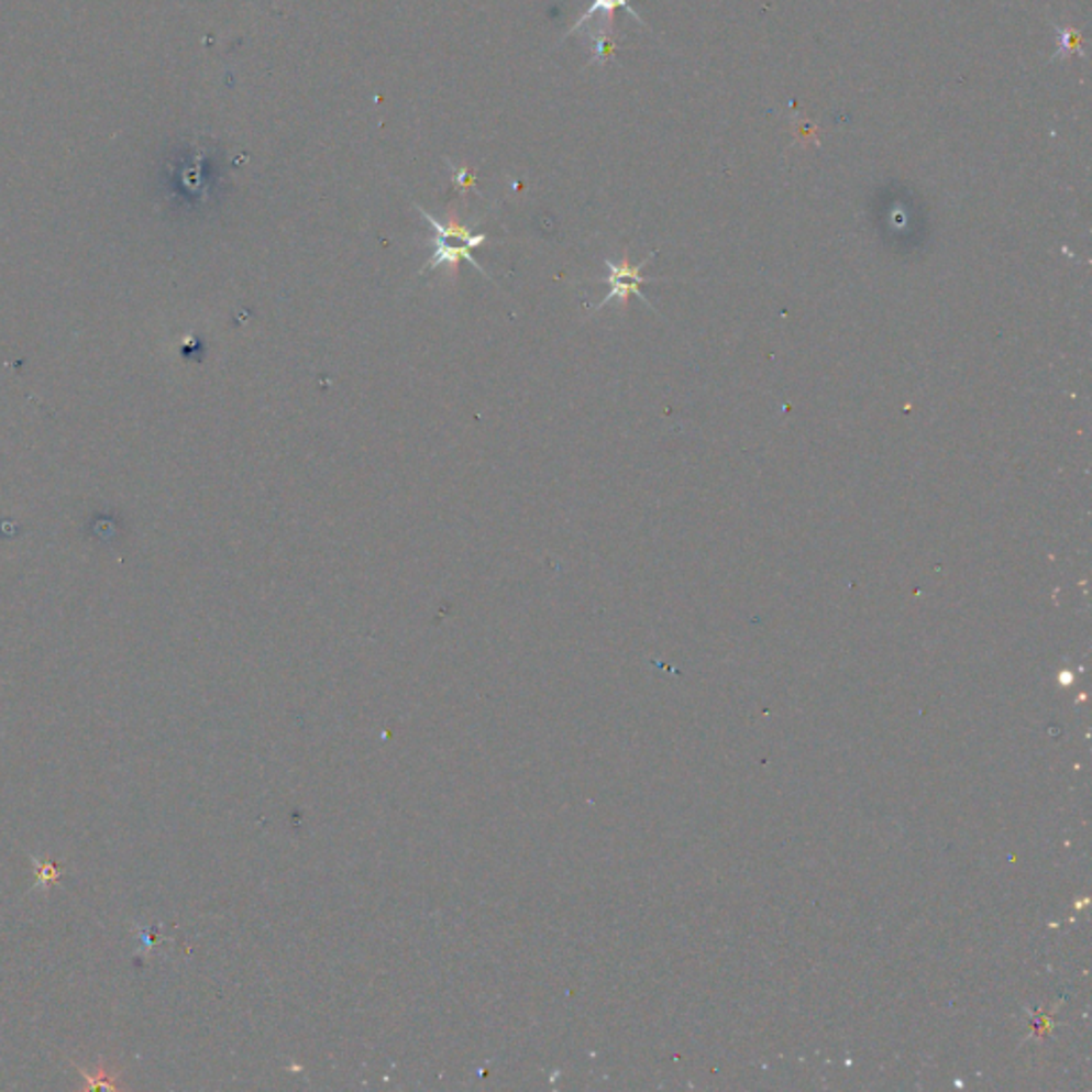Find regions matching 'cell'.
Listing matches in <instances>:
<instances>
[{
	"label": "cell",
	"mask_w": 1092,
	"mask_h": 1092,
	"mask_svg": "<svg viewBox=\"0 0 1092 1092\" xmlns=\"http://www.w3.org/2000/svg\"><path fill=\"white\" fill-rule=\"evenodd\" d=\"M417 210L423 213L424 220L429 222V227L433 231V238L429 240V244L433 247V254L424 263L423 272L433 269V267H440V265H449V267H453L457 272L459 263L461 261H467L472 267H476L481 274L487 276V272L474 258V250L483 246V244H489L492 242L489 235L474 233L470 227H465L463 222H459L457 216L453 212H451L449 222L442 224L431 213L424 212L423 208L417 206Z\"/></svg>",
	"instance_id": "6da1fadb"
},
{
	"label": "cell",
	"mask_w": 1092,
	"mask_h": 1092,
	"mask_svg": "<svg viewBox=\"0 0 1092 1092\" xmlns=\"http://www.w3.org/2000/svg\"><path fill=\"white\" fill-rule=\"evenodd\" d=\"M653 254H655V252H653ZM653 254H651V256H653ZM651 256H647L640 265H632L628 256H624V261H619V263L606 261V267H608V278H606V283L610 284V290H608V295H606V297L599 301L598 306H596V310H602V308H604L606 304H610V301H619V304H624V306H626L630 295H636V297H640L644 304H649V299L642 295L640 286L644 283H651V280L642 278V274H640V272H642V267L651 261ZM649 306H651V304H649Z\"/></svg>",
	"instance_id": "7a4b0ae2"
},
{
	"label": "cell",
	"mask_w": 1092,
	"mask_h": 1092,
	"mask_svg": "<svg viewBox=\"0 0 1092 1092\" xmlns=\"http://www.w3.org/2000/svg\"><path fill=\"white\" fill-rule=\"evenodd\" d=\"M617 9H626V11L635 18L638 24H644V22H642V18L636 13L635 7L630 4V0H592V4H589V7L585 9V13H583V15H581L574 24H572V29L567 31V35L565 36L574 35L581 26H585V24H587L592 18H596L598 13H602V15L606 18V24H602V29L615 31V29H613V24H615V11H617Z\"/></svg>",
	"instance_id": "3957f363"
},
{
	"label": "cell",
	"mask_w": 1092,
	"mask_h": 1092,
	"mask_svg": "<svg viewBox=\"0 0 1092 1092\" xmlns=\"http://www.w3.org/2000/svg\"><path fill=\"white\" fill-rule=\"evenodd\" d=\"M615 49H617V43H615V31L599 29L598 35L594 36V58H592V65H594V63L604 65L608 58H613V56H615Z\"/></svg>",
	"instance_id": "277c9868"
},
{
	"label": "cell",
	"mask_w": 1092,
	"mask_h": 1092,
	"mask_svg": "<svg viewBox=\"0 0 1092 1092\" xmlns=\"http://www.w3.org/2000/svg\"><path fill=\"white\" fill-rule=\"evenodd\" d=\"M1082 47V35L1080 31L1071 29V26H1065V29H1058V54L1055 58H1067V56H1073L1076 52H1080Z\"/></svg>",
	"instance_id": "5b68a950"
},
{
	"label": "cell",
	"mask_w": 1092,
	"mask_h": 1092,
	"mask_svg": "<svg viewBox=\"0 0 1092 1092\" xmlns=\"http://www.w3.org/2000/svg\"><path fill=\"white\" fill-rule=\"evenodd\" d=\"M36 869V880L41 885H47V883H56L58 878H60V871L56 869V864L52 862H35Z\"/></svg>",
	"instance_id": "8992f818"
}]
</instances>
